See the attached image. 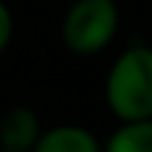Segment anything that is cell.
I'll return each instance as SVG.
<instances>
[{
  "instance_id": "cell-1",
  "label": "cell",
  "mask_w": 152,
  "mask_h": 152,
  "mask_svg": "<svg viewBox=\"0 0 152 152\" xmlns=\"http://www.w3.org/2000/svg\"><path fill=\"white\" fill-rule=\"evenodd\" d=\"M107 104L122 122L152 117V48L134 46L112 64Z\"/></svg>"
},
{
  "instance_id": "cell-2",
  "label": "cell",
  "mask_w": 152,
  "mask_h": 152,
  "mask_svg": "<svg viewBox=\"0 0 152 152\" xmlns=\"http://www.w3.org/2000/svg\"><path fill=\"white\" fill-rule=\"evenodd\" d=\"M119 26V8L114 0H74L61 26V38L69 51L94 56L112 43Z\"/></svg>"
},
{
  "instance_id": "cell-3",
  "label": "cell",
  "mask_w": 152,
  "mask_h": 152,
  "mask_svg": "<svg viewBox=\"0 0 152 152\" xmlns=\"http://www.w3.org/2000/svg\"><path fill=\"white\" fill-rule=\"evenodd\" d=\"M38 134H41L38 117L26 107L10 109V112H5L3 119H0V147L8 150V152L33 150Z\"/></svg>"
},
{
  "instance_id": "cell-4",
  "label": "cell",
  "mask_w": 152,
  "mask_h": 152,
  "mask_svg": "<svg viewBox=\"0 0 152 152\" xmlns=\"http://www.w3.org/2000/svg\"><path fill=\"white\" fill-rule=\"evenodd\" d=\"M33 150L36 152H96L99 140L84 127L61 124V127L41 132Z\"/></svg>"
},
{
  "instance_id": "cell-5",
  "label": "cell",
  "mask_w": 152,
  "mask_h": 152,
  "mask_svg": "<svg viewBox=\"0 0 152 152\" xmlns=\"http://www.w3.org/2000/svg\"><path fill=\"white\" fill-rule=\"evenodd\" d=\"M109 152H152V117L122 122L107 142Z\"/></svg>"
},
{
  "instance_id": "cell-6",
  "label": "cell",
  "mask_w": 152,
  "mask_h": 152,
  "mask_svg": "<svg viewBox=\"0 0 152 152\" xmlns=\"http://www.w3.org/2000/svg\"><path fill=\"white\" fill-rule=\"evenodd\" d=\"M10 36H13V15L8 10V5L0 0V53L10 43Z\"/></svg>"
}]
</instances>
